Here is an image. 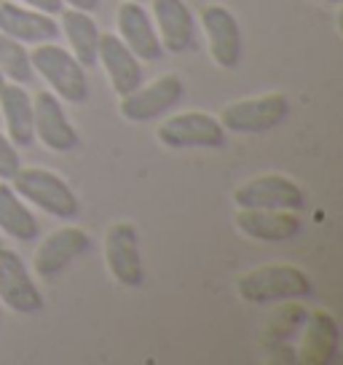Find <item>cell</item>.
I'll use <instances>...</instances> for the list:
<instances>
[{
	"instance_id": "obj_1",
	"label": "cell",
	"mask_w": 343,
	"mask_h": 365,
	"mask_svg": "<svg viewBox=\"0 0 343 365\" xmlns=\"http://www.w3.org/2000/svg\"><path fill=\"white\" fill-rule=\"evenodd\" d=\"M236 293L247 304H282L314 293V282L303 269L290 263H268L244 272L236 279Z\"/></svg>"
},
{
	"instance_id": "obj_2",
	"label": "cell",
	"mask_w": 343,
	"mask_h": 365,
	"mask_svg": "<svg viewBox=\"0 0 343 365\" xmlns=\"http://www.w3.org/2000/svg\"><path fill=\"white\" fill-rule=\"evenodd\" d=\"M30 62H33L35 73L43 76V81L51 86V91L59 100H65L70 105H80L89 100L86 68L73 57V51H65L54 41L35 43V48L30 51Z\"/></svg>"
},
{
	"instance_id": "obj_3",
	"label": "cell",
	"mask_w": 343,
	"mask_h": 365,
	"mask_svg": "<svg viewBox=\"0 0 343 365\" xmlns=\"http://www.w3.org/2000/svg\"><path fill=\"white\" fill-rule=\"evenodd\" d=\"M11 188L24 202L41 207L43 212L59 220H73L80 212V202L75 191L59 178L57 172L43 167H22L11 178Z\"/></svg>"
},
{
	"instance_id": "obj_4",
	"label": "cell",
	"mask_w": 343,
	"mask_h": 365,
	"mask_svg": "<svg viewBox=\"0 0 343 365\" xmlns=\"http://www.w3.org/2000/svg\"><path fill=\"white\" fill-rule=\"evenodd\" d=\"M290 115L285 94H263L255 100H239L220 110L218 121L231 135H263L271 132Z\"/></svg>"
},
{
	"instance_id": "obj_5",
	"label": "cell",
	"mask_w": 343,
	"mask_h": 365,
	"mask_svg": "<svg viewBox=\"0 0 343 365\" xmlns=\"http://www.w3.org/2000/svg\"><path fill=\"white\" fill-rule=\"evenodd\" d=\"M226 129L215 115L204 110H185L169 115L156 126V137L161 145L172 150L183 148H220L226 143Z\"/></svg>"
},
{
	"instance_id": "obj_6",
	"label": "cell",
	"mask_w": 343,
	"mask_h": 365,
	"mask_svg": "<svg viewBox=\"0 0 343 365\" xmlns=\"http://www.w3.org/2000/svg\"><path fill=\"white\" fill-rule=\"evenodd\" d=\"M233 202L239 210H290V212H297L306 205V194L292 178L279 175V172H268V175H258L252 180L241 182L233 191Z\"/></svg>"
},
{
	"instance_id": "obj_7",
	"label": "cell",
	"mask_w": 343,
	"mask_h": 365,
	"mask_svg": "<svg viewBox=\"0 0 343 365\" xmlns=\"http://www.w3.org/2000/svg\"><path fill=\"white\" fill-rule=\"evenodd\" d=\"M185 94V83L180 76L174 73H167L161 78L150 81L148 86L139 83L134 91H129L121 97L118 103V110L126 121H134V124H145V121H153L159 115H167L174 108V105L183 100Z\"/></svg>"
},
{
	"instance_id": "obj_8",
	"label": "cell",
	"mask_w": 343,
	"mask_h": 365,
	"mask_svg": "<svg viewBox=\"0 0 343 365\" xmlns=\"http://www.w3.org/2000/svg\"><path fill=\"white\" fill-rule=\"evenodd\" d=\"M105 263L121 287H139L145 282L142 255H139L137 228L126 220H115L105 234Z\"/></svg>"
},
{
	"instance_id": "obj_9",
	"label": "cell",
	"mask_w": 343,
	"mask_h": 365,
	"mask_svg": "<svg viewBox=\"0 0 343 365\" xmlns=\"http://www.w3.org/2000/svg\"><path fill=\"white\" fill-rule=\"evenodd\" d=\"M0 301L11 312L35 314L43 309V293L24 266L22 255L0 245Z\"/></svg>"
},
{
	"instance_id": "obj_10",
	"label": "cell",
	"mask_w": 343,
	"mask_h": 365,
	"mask_svg": "<svg viewBox=\"0 0 343 365\" xmlns=\"http://www.w3.org/2000/svg\"><path fill=\"white\" fill-rule=\"evenodd\" d=\"M35 140H41L54 153H68L78 145V129L65 115V105L54 91H38L33 97Z\"/></svg>"
},
{
	"instance_id": "obj_11",
	"label": "cell",
	"mask_w": 343,
	"mask_h": 365,
	"mask_svg": "<svg viewBox=\"0 0 343 365\" xmlns=\"http://www.w3.org/2000/svg\"><path fill=\"white\" fill-rule=\"evenodd\" d=\"M201 30L209 43V54L212 62L223 70H233L241 62V30L236 16L220 6V3H209L201 9Z\"/></svg>"
},
{
	"instance_id": "obj_12",
	"label": "cell",
	"mask_w": 343,
	"mask_h": 365,
	"mask_svg": "<svg viewBox=\"0 0 343 365\" xmlns=\"http://www.w3.org/2000/svg\"><path fill=\"white\" fill-rule=\"evenodd\" d=\"M89 247H92V240H89V234L83 228H57V231H51L46 240L35 247V274L43 277V279H51V277L65 272L73 261H78L83 252H89Z\"/></svg>"
},
{
	"instance_id": "obj_13",
	"label": "cell",
	"mask_w": 343,
	"mask_h": 365,
	"mask_svg": "<svg viewBox=\"0 0 343 365\" xmlns=\"http://www.w3.org/2000/svg\"><path fill=\"white\" fill-rule=\"evenodd\" d=\"M153 27L159 33L164 51L172 54H188L196 46V19L185 0H153Z\"/></svg>"
},
{
	"instance_id": "obj_14",
	"label": "cell",
	"mask_w": 343,
	"mask_h": 365,
	"mask_svg": "<svg viewBox=\"0 0 343 365\" xmlns=\"http://www.w3.org/2000/svg\"><path fill=\"white\" fill-rule=\"evenodd\" d=\"M115 24H118V38L126 43V48L137 59L145 62H156L164 57V46L159 41V33L150 22V14L142 9L137 0H124L115 14Z\"/></svg>"
},
{
	"instance_id": "obj_15",
	"label": "cell",
	"mask_w": 343,
	"mask_h": 365,
	"mask_svg": "<svg viewBox=\"0 0 343 365\" xmlns=\"http://www.w3.org/2000/svg\"><path fill=\"white\" fill-rule=\"evenodd\" d=\"M97 62L105 68L110 86L121 97L129 94V91H134L142 83V65H139V59L126 48V43L115 33L100 35Z\"/></svg>"
},
{
	"instance_id": "obj_16",
	"label": "cell",
	"mask_w": 343,
	"mask_h": 365,
	"mask_svg": "<svg viewBox=\"0 0 343 365\" xmlns=\"http://www.w3.org/2000/svg\"><path fill=\"white\" fill-rule=\"evenodd\" d=\"M0 33L11 35L22 43H48L59 38L54 16L35 9H22L11 0H0Z\"/></svg>"
},
{
	"instance_id": "obj_17",
	"label": "cell",
	"mask_w": 343,
	"mask_h": 365,
	"mask_svg": "<svg viewBox=\"0 0 343 365\" xmlns=\"http://www.w3.org/2000/svg\"><path fill=\"white\" fill-rule=\"evenodd\" d=\"M236 228L255 242H290L300 234V217L290 210H239Z\"/></svg>"
},
{
	"instance_id": "obj_18",
	"label": "cell",
	"mask_w": 343,
	"mask_h": 365,
	"mask_svg": "<svg viewBox=\"0 0 343 365\" xmlns=\"http://www.w3.org/2000/svg\"><path fill=\"white\" fill-rule=\"evenodd\" d=\"M0 115L6 121V135L16 148H30L35 143L33 100L22 83L6 81L0 89Z\"/></svg>"
},
{
	"instance_id": "obj_19",
	"label": "cell",
	"mask_w": 343,
	"mask_h": 365,
	"mask_svg": "<svg viewBox=\"0 0 343 365\" xmlns=\"http://www.w3.org/2000/svg\"><path fill=\"white\" fill-rule=\"evenodd\" d=\"M0 231L16 242H35L41 237L38 217L9 185V180H0Z\"/></svg>"
},
{
	"instance_id": "obj_20",
	"label": "cell",
	"mask_w": 343,
	"mask_h": 365,
	"mask_svg": "<svg viewBox=\"0 0 343 365\" xmlns=\"http://www.w3.org/2000/svg\"><path fill=\"white\" fill-rule=\"evenodd\" d=\"M59 33H65L70 43L73 57L78 59L83 68H92L97 62V46H100V27L92 19L89 11L78 9H62V27Z\"/></svg>"
},
{
	"instance_id": "obj_21",
	"label": "cell",
	"mask_w": 343,
	"mask_h": 365,
	"mask_svg": "<svg viewBox=\"0 0 343 365\" xmlns=\"http://www.w3.org/2000/svg\"><path fill=\"white\" fill-rule=\"evenodd\" d=\"M0 73L3 78L14 81V83H30L35 76L33 62H30V51L24 48L22 41H16L11 35L0 33Z\"/></svg>"
},
{
	"instance_id": "obj_22",
	"label": "cell",
	"mask_w": 343,
	"mask_h": 365,
	"mask_svg": "<svg viewBox=\"0 0 343 365\" xmlns=\"http://www.w3.org/2000/svg\"><path fill=\"white\" fill-rule=\"evenodd\" d=\"M306 341H314V352H320L317 360L324 363L322 352H327V360H332V354L338 352V325H335V319L330 314H324V312L311 314Z\"/></svg>"
},
{
	"instance_id": "obj_23",
	"label": "cell",
	"mask_w": 343,
	"mask_h": 365,
	"mask_svg": "<svg viewBox=\"0 0 343 365\" xmlns=\"http://www.w3.org/2000/svg\"><path fill=\"white\" fill-rule=\"evenodd\" d=\"M19 170H22L19 148L9 140V135L0 132V180H11Z\"/></svg>"
},
{
	"instance_id": "obj_24",
	"label": "cell",
	"mask_w": 343,
	"mask_h": 365,
	"mask_svg": "<svg viewBox=\"0 0 343 365\" xmlns=\"http://www.w3.org/2000/svg\"><path fill=\"white\" fill-rule=\"evenodd\" d=\"M22 3L27 9L43 11V14H48V16H57V14H62V9H65L62 0H22Z\"/></svg>"
},
{
	"instance_id": "obj_25",
	"label": "cell",
	"mask_w": 343,
	"mask_h": 365,
	"mask_svg": "<svg viewBox=\"0 0 343 365\" xmlns=\"http://www.w3.org/2000/svg\"><path fill=\"white\" fill-rule=\"evenodd\" d=\"M62 3H68L70 9H78V11H97V6H100V0H62Z\"/></svg>"
},
{
	"instance_id": "obj_26",
	"label": "cell",
	"mask_w": 343,
	"mask_h": 365,
	"mask_svg": "<svg viewBox=\"0 0 343 365\" xmlns=\"http://www.w3.org/2000/svg\"><path fill=\"white\" fill-rule=\"evenodd\" d=\"M320 3H330V6H341L343 0H320Z\"/></svg>"
},
{
	"instance_id": "obj_27",
	"label": "cell",
	"mask_w": 343,
	"mask_h": 365,
	"mask_svg": "<svg viewBox=\"0 0 343 365\" xmlns=\"http://www.w3.org/2000/svg\"><path fill=\"white\" fill-rule=\"evenodd\" d=\"M3 83H6V78H3V73H0V89H3Z\"/></svg>"
},
{
	"instance_id": "obj_28",
	"label": "cell",
	"mask_w": 343,
	"mask_h": 365,
	"mask_svg": "<svg viewBox=\"0 0 343 365\" xmlns=\"http://www.w3.org/2000/svg\"><path fill=\"white\" fill-rule=\"evenodd\" d=\"M137 3H142V0H137Z\"/></svg>"
},
{
	"instance_id": "obj_29",
	"label": "cell",
	"mask_w": 343,
	"mask_h": 365,
	"mask_svg": "<svg viewBox=\"0 0 343 365\" xmlns=\"http://www.w3.org/2000/svg\"><path fill=\"white\" fill-rule=\"evenodd\" d=\"M0 245H3V242H0Z\"/></svg>"
},
{
	"instance_id": "obj_30",
	"label": "cell",
	"mask_w": 343,
	"mask_h": 365,
	"mask_svg": "<svg viewBox=\"0 0 343 365\" xmlns=\"http://www.w3.org/2000/svg\"><path fill=\"white\" fill-rule=\"evenodd\" d=\"M0 322H3V319H0Z\"/></svg>"
}]
</instances>
